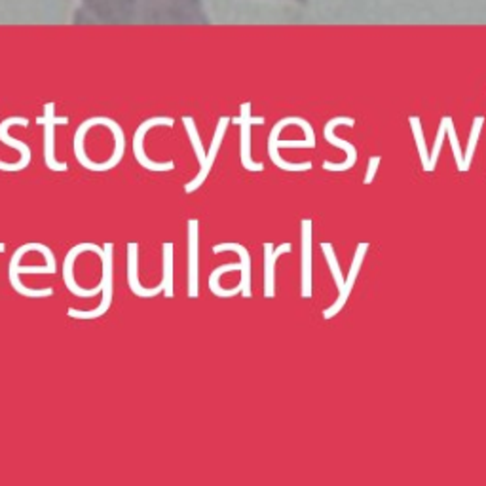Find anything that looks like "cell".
Instances as JSON below:
<instances>
[{"label":"cell","instance_id":"cell-1","mask_svg":"<svg viewBox=\"0 0 486 486\" xmlns=\"http://www.w3.org/2000/svg\"><path fill=\"white\" fill-rule=\"evenodd\" d=\"M203 23V0H118L107 23Z\"/></svg>","mask_w":486,"mask_h":486},{"label":"cell","instance_id":"cell-2","mask_svg":"<svg viewBox=\"0 0 486 486\" xmlns=\"http://www.w3.org/2000/svg\"><path fill=\"white\" fill-rule=\"evenodd\" d=\"M55 257L54 251L44 243H23L16 251H13L8 267V276L12 289L23 294L29 299H44L52 297L54 289L44 287V289H29L21 284L20 274H55Z\"/></svg>","mask_w":486,"mask_h":486},{"label":"cell","instance_id":"cell-3","mask_svg":"<svg viewBox=\"0 0 486 486\" xmlns=\"http://www.w3.org/2000/svg\"><path fill=\"white\" fill-rule=\"evenodd\" d=\"M291 124H297L302 128L304 131V136H306V143H308V149H316V134H314V129L310 126V122H306L302 120V118H297V116H292V118H284V120H279L272 131H270V139H268V154H270V160L274 161V164L279 168V169H284V171H308V169H312V161H304V164H291V161L284 160L282 156H279L277 152V137L279 134H282L284 128L291 126Z\"/></svg>","mask_w":486,"mask_h":486},{"label":"cell","instance_id":"cell-4","mask_svg":"<svg viewBox=\"0 0 486 486\" xmlns=\"http://www.w3.org/2000/svg\"><path fill=\"white\" fill-rule=\"evenodd\" d=\"M105 255H103L101 259V264H103V277H101V284H103V299L99 302V306L95 308V310H90V312H82V310H75V308H69L67 310V316L72 317V319H97L101 317L103 314L109 312V308L112 304V292H114V245L112 243H105Z\"/></svg>","mask_w":486,"mask_h":486},{"label":"cell","instance_id":"cell-5","mask_svg":"<svg viewBox=\"0 0 486 486\" xmlns=\"http://www.w3.org/2000/svg\"><path fill=\"white\" fill-rule=\"evenodd\" d=\"M84 251H92V253H95L99 259H103V255H105V249L99 247V245H95V243H77V245L72 247L70 251L67 253V257H65L62 276H63V284H65V287H67L72 294H77V297H80V299H94V297H97V294H101L103 284H99V285L94 287V289H82V287L75 282V276H72V270H75V262H77V259H78Z\"/></svg>","mask_w":486,"mask_h":486},{"label":"cell","instance_id":"cell-6","mask_svg":"<svg viewBox=\"0 0 486 486\" xmlns=\"http://www.w3.org/2000/svg\"><path fill=\"white\" fill-rule=\"evenodd\" d=\"M173 118H151V120L143 122L137 129H136V136H134V154H136V160L137 164L144 169L149 171H171L175 169V161H152L146 158V152H144V136L149 134V131L156 126H168V128H173Z\"/></svg>","mask_w":486,"mask_h":486},{"label":"cell","instance_id":"cell-7","mask_svg":"<svg viewBox=\"0 0 486 486\" xmlns=\"http://www.w3.org/2000/svg\"><path fill=\"white\" fill-rule=\"evenodd\" d=\"M46 116L38 118V124L44 126V161H46V168L52 171H67L69 164L67 161H57L55 160V124H69V118H57L54 114V105L44 107Z\"/></svg>","mask_w":486,"mask_h":486},{"label":"cell","instance_id":"cell-8","mask_svg":"<svg viewBox=\"0 0 486 486\" xmlns=\"http://www.w3.org/2000/svg\"><path fill=\"white\" fill-rule=\"evenodd\" d=\"M353 124H356V120H353V118H333L331 122H327L325 129H323V134H325L327 143L333 144V146H336V149H342L346 152V156H348L344 164H333V161H323V169H325V171H348L350 168H353V166L358 164V151H356V146H353L348 141L338 139L334 136V128L336 126L353 128Z\"/></svg>","mask_w":486,"mask_h":486},{"label":"cell","instance_id":"cell-9","mask_svg":"<svg viewBox=\"0 0 486 486\" xmlns=\"http://www.w3.org/2000/svg\"><path fill=\"white\" fill-rule=\"evenodd\" d=\"M188 297H200V223L190 218L188 223Z\"/></svg>","mask_w":486,"mask_h":486},{"label":"cell","instance_id":"cell-10","mask_svg":"<svg viewBox=\"0 0 486 486\" xmlns=\"http://www.w3.org/2000/svg\"><path fill=\"white\" fill-rule=\"evenodd\" d=\"M367 251H369V243H359L358 249H356V255H353V262H351V268H350V274L348 277L344 279V284L342 287L338 289V299L334 301L333 306H329L327 310H323V317L325 319H333L338 312L342 310V308L346 306L348 299H350V294H351V289L353 285H356V279H358V274L363 267V260H365V255Z\"/></svg>","mask_w":486,"mask_h":486},{"label":"cell","instance_id":"cell-11","mask_svg":"<svg viewBox=\"0 0 486 486\" xmlns=\"http://www.w3.org/2000/svg\"><path fill=\"white\" fill-rule=\"evenodd\" d=\"M12 126H21V128H27L29 126V120L27 118H8V120H4L3 124H0V141H3L4 144L12 146V149L20 151L21 154V160L18 161V164H6V161H0V171H21L25 169L29 164H31V149L23 143V141H18L10 137L8 129Z\"/></svg>","mask_w":486,"mask_h":486},{"label":"cell","instance_id":"cell-12","mask_svg":"<svg viewBox=\"0 0 486 486\" xmlns=\"http://www.w3.org/2000/svg\"><path fill=\"white\" fill-rule=\"evenodd\" d=\"M228 122H230V120H228L227 116H223V118H220V120H218V126H217V129H215V136H213L211 146H210L208 154H205V164L200 168V173L194 177V179L185 185V193H186V194H193L194 190H198V188L205 183V179H208V175H210V171H211V168H213V164H215V160H217V154H218V151H220V144H223V139H225V134H227Z\"/></svg>","mask_w":486,"mask_h":486},{"label":"cell","instance_id":"cell-13","mask_svg":"<svg viewBox=\"0 0 486 486\" xmlns=\"http://www.w3.org/2000/svg\"><path fill=\"white\" fill-rule=\"evenodd\" d=\"M249 103H245V105L242 107V116L238 118V122L242 126V164L247 171H262L264 166L260 164V161H253L251 158V124H264V118H251V114H249Z\"/></svg>","mask_w":486,"mask_h":486},{"label":"cell","instance_id":"cell-14","mask_svg":"<svg viewBox=\"0 0 486 486\" xmlns=\"http://www.w3.org/2000/svg\"><path fill=\"white\" fill-rule=\"evenodd\" d=\"M301 228H302V299H310L312 297V259H314V251H312V220L310 218H302L301 220Z\"/></svg>","mask_w":486,"mask_h":486},{"label":"cell","instance_id":"cell-15","mask_svg":"<svg viewBox=\"0 0 486 486\" xmlns=\"http://www.w3.org/2000/svg\"><path fill=\"white\" fill-rule=\"evenodd\" d=\"M128 284H129L131 292L137 294V297H141V299H152V297H156V294L164 292L161 284L152 289L141 285V282H139V243H136V242L128 243Z\"/></svg>","mask_w":486,"mask_h":486},{"label":"cell","instance_id":"cell-16","mask_svg":"<svg viewBox=\"0 0 486 486\" xmlns=\"http://www.w3.org/2000/svg\"><path fill=\"white\" fill-rule=\"evenodd\" d=\"M291 243H282L279 247H274L272 243H264V297L274 299L276 297V282H274V272H276V262L277 259L291 253Z\"/></svg>","mask_w":486,"mask_h":486},{"label":"cell","instance_id":"cell-17","mask_svg":"<svg viewBox=\"0 0 486 486\" xmlns=\"http://www.w3.org/2000/svg\"><path fill=\"white\" fill-rule=\"evenodd\" d=\"M116 0H80L75 12V21L78 23H105L103 20L114 6Z\"/></svg>","mask_w":486,"mask_h":486},{"label":"cell","instance_id":"cell-18","mask_svg":"<svg viewBox=\"0 0 486 486\" xmlns=\"http://www.w3.org/2000/svg\"><path fill=\"white\" fill-rule=\"evenodd\" d=\"M225 251H235L240 257H242V294L245 299H251L253 297V291H251V257H249V251L240 245V243H218L213 247V253L218 255V253H225Z\"/></svg>","mask_w":486,"mask_h":486},{"label":"cell","instance_id":"cell-19","mask_svg":"<svg viewBox=\"0 0 486 486\" xmlns=\"http://www.w3.org/2000/svg\"><path fill=\"white\" fill-rule=\"evenodd\" d=\"M408 122L412 126V136H415V141H416V149H418V156H420V161H422V168H424V171L432 173V168H430V152H428V146H425V139H424V131H422L420 118L410 116Z\"/></svg>","mask_w":486,"mask_h":486},{"label":"cell","instance_id":"cell-20","mask_svg":"<svg viewBox=\"0 0 486 486\" xmlns=\"http://www.w3.org/2000/svg\"><path fill=\"white\" fill-rule=\"evenodd\" d=\"M161 253H164V279H161V287H164L166 299H173V243L166 242L161 245Z\"/></svg>","mask_w":486,"mask_h":486},{"label":"cell","instance_id":"cell-21","mask_svg":"<svg viewBox=\"0 0 486 486\" xmlns=\"http://www.w3.org/2000/svg\"><path fill=\"white\" fill-rule=\"evenodd\" d=\"M482 122H484V118H482V116H477L475 120H474V128H471L469 141H467L465 154H464V173L469 171L471 160H474V154H475V149H477V143H479V136H481V129H482Z\"/></svg>","mask_w":486,"mask_h":486},{"label":"cell","instance_id":"cell-22","mask_svg":"<svg viewBox=\"0 0 486 486\" xmlns=\"http://www.w3.org/2000/svg\"><path fill=\"white\" fill-rule=\"evenodd\" d=\"M183 124L186 128V136L190 139V144H193V149L196 152V158L200 161V168L205 164V149H203V144H202V139L198 136V129H196V124L194 120L190 116H185L183 118Z\"/></svg>","mask_w":486,"mask_h":486},{"label":"cell","instance_id":"cell-23","mask_svg":"<svg viewBox=\"0 0 486 486\" xmlns=\"http://www.w3.org/2000/svg\"><path fill=\"white\" fill-rule=\"evenodd\" d=\"M441 122L445 124L447 136H449V141H450V146H452V152H454L456 166H458V171L464 173V154H462V146H460L458 136H456V129H454V124H452V118H450V116H445Z\"/></svg>","mask_w":486,"mask_h":486},{"label":"cell","instance_id":"cell-24","mask_svg":"<svg viewBox=\"0 0 486 486\" xmlns=\"http://www.w3.org/2000/svg\"><path fill=\"white\" fill-rule=\"evenodd\" d=\"M321 251H323V255H325L327 267H329V270H331V274H333V277H334V284H336V287L341 289L346 277L342 276L341 264H338V260H336V255H334V249H333V245H331V243H327V242H323V243H321Z\"/></svg>","mask_w":486,"mask_h":486},{"label":"cell","instance_id":"cell-25","mask_svg":"<svg viewBox=\"0 0 486 486\" xmlns=\"http://www.w3.org/2000/svg\"><path fill=\"white\" fill-rule=\"evenodd\" d=\"M445 137H447V129H445V124L441 122V128H439L437 136H435L433 149H432V152H430V168H432V171H435V166H437V160H439L441 149H443V144H445Z\"/></svg>","mask_w":486,"mask_h":486},{"label":"cell","instance_id":"cell-26","mask_svg":"<svg viewBox=\"0 0 486 486\" xmlns=\"http://www.w3.org/2000/svg\"><path fill=\"white\" fill-rule=\"evenodd\" d=\"M380 161H382L380 156H371V158H369V168H367L365 185H373L375 175H376V169H378V166H380Z\"/></svg>","mask_w":486,"mask_h":486},{"label":"cell","instance_id":"cell-27","mask_svg":"<svg viewBox=\"0 0 486 486\" xmlns=\"http://www.w3.org/2000/svg\"><path fill=\"white\" fill-rule=\"evenodd\" d=\"M6 251V243H0V253Z\"/></svg>","mask_w":486,"mask_h":486},{"label":"cell","instance_id":"cell-28","mask_svg":"<svg viewBox=\"0 0 486 486\" xmlns=\"http://www.w3.org/2000/svg\"><path fill=\"white\" fill-rule=\"evenodd\" d=\"M291 3H308V0H291Z\"/></svg>","mask_w":486,"mask_h":486}]
</instances>
